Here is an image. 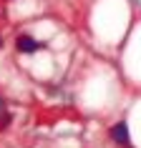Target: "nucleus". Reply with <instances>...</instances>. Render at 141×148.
<instances>
[{
  "label": "nucleus",
  "instance_id": "f257e3e1",
  "mask_svg": "<svg viewBox=\"0 0 141 148\" xmlns=\"http://www.w3.org/2000/svg\"><path fill=\"white\" fill-rule=\"evenodd\" d=\"M15 48L20 50V53H35V50H40V48H43V43H38V40L30 38V35H18Z\"/></svg>",
  "mask_w": 141,
  "mask_h": 148
},
{
  "label": "nucleus",
  "instance_id": "f03ea898",
  "mask_svg": "<svg viewBox=\"0 0 141 148\" xmlns=\"http://www.w3.org/2000/svg\"><path fill=\"white\" fill-rule=\"evenodd\" d=\"M109 136H111V140H113V143H118V146H126V143H129V128H126V123L121 121V123L111 125Z\"/></svg>",
  "mask_w": 141,
  "mask_h": 148
},
{
  "label": "nucleus",
  "instance_id": "20e7f679",
  "mask_svg": "<svg viewBox=\"0 0 141 148\" xmlns=\"http://www.w3.org/2000/svg\"><path fill=\"white\" fill-rule=\"evenodd\" d=\"M0 45H3V38H0Z\"/></svg>",
  "mask_w": 141,
  "mask_h": 148
},
{
  "label": "nucleus",
  "instance_id": "7ed1b4c3",
  "mask_svg": "<svg viewBox=\"0 0 141 148\" xmlns=\"http://www.w3.org/2000/svg\"><path fill=\"white\" fill-rule=\"evenodd\" d=\"M8 125H10V113L3 108L0 110V128H8Z\"/></svg>",
  "mask_w": 141,
  "mask_h": 148
}]
</instances>
